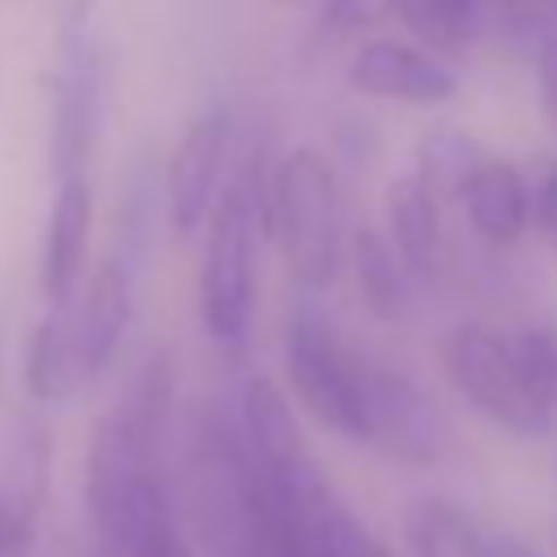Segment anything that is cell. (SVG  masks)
Here are the masks:
<instances>
[{
  "label": "cell",
  "mask_w": 557,
  "mask_h": 557,
  "mask_svg": "<svg viewBox=\"0 0 557 557\" xmlns=\"http://www.w3.org/2000/svg\"><path fill=\"white\" fill-rule=\"evenodd\" d=\"M261 231L278 244L300 287H326L344 261L339 183L322 152L292 148L261 170Z\"/></svg>",
  "instance_id": "1"
},
{
  "label": "cell",
  "mask_w": 557,
  "mask_h": 557,
  "mask_svg": "<svg viewBox=\"0 0 557 557\" xmlns=\"http://www.w3.org/2000/svg\"><path fill=\"white\" fill-rule=\"evenodd\" d=\"M257 231H261V170H239L209 209V235L200 252V326L205 335L239 352L248 344L257 305Z\"/></svg>",
  "instance_id": "2"
},
{
  "label": "cell",
  "mask_w": 557,
  "mask_h": 557,
  "mask_svg": "<svg viewBox=\"0 0 557 557\" xmlns=\"http://www.w3.org/2000/svg\"><path fill=\"white\" fill-rule=\"evenodd\" d=\"M104 122V39L91 0H70L61 17L48 161L57 178H83Z\"/></svg>",
  "instance_id": "3"
},
{
  "label": "cell",
  "mask_w": 557,
  "mask_h": 557,
  "mask_svg": "<svg viewBox=\"0 0 557 557\" xmlns=\"http://www.w3.org/2000/svg\"><path fill=\"white\" fill-rule=\"evenodd\" d=\"M283 357H287V379L300 405L335 435L361 444V357H352L335 326L300 305L287 318L283 335Z\"/></svg>",
  "instance_id": "4"
},
{
  "label": "cell",
  "mask_w": 557,
  "mask_h": 557,
  "mask_svg": "<svg viewBox=\"0 0 557 557\" xmlns=\"http://www.w3.org/2000/svg\"><path fill=\"white\" fill-rule=\"evenodd\" d=\"M444 370L453 379V387L470 400V409H479L483 418L500 422L513 435H544L553 422L535 413V405L522 392L518 366H513V348L509 335L483 326V322H466L444 339Z\"/></svg>",
  "instance_id": "5"
},
{
  "label": "cell",
  "mask_w": 557,
  "mask_h": 557,
  "mask_svg": "<svg viewBox=\"0 0 557 557\" xmlns=\"http://www.w3.org/2000/svg\"><path fill=\"white\" fill-rule=\"evenodd\" d=\"M361 444L400 466H431L448 448V426L413 379L361 361Z\"/></svg>",
  "instance_id": "6"
},
{
  "label": "cell",
  "mask_w": 557,
  "mask_h": 557,
  "mask_svg": "<svg viewBox=\"0 0 557 557\" xmlns=\"http://www.w3.org/2000/svg\"><path fill=\"white\" fill-rule=\"evenodd\" d=\"M226 144H231L226 109H205L183 126V135L165 161V213L178 235L196 231L209 218L218 187H222Z\"/></svg>",
  "instance_id": "7"
},
{
  "label": "cell",
  "mask_w": 557,
  "mask_h": 557,
  "mask_svg": "<svg viewBox=\"0 0 557 557\" xmlns=\"http://www.w3.org/2000/svg\"><path fill=\"white\" fill-rule=\"evenodd\" d=\"M226 418H231V431H235L239 453H244L252 474H283V470H296V466L313 461L287 396L270 379L252 374L239 387Z\"/></svg>",
  "instance_id": "8"
},
{
  "label": "cell",
  "mask_w": 557,
  "mask_h": 557,
  "mask_svg": "<svg viewBox=\"0 0 557 557\" xmlns=\"http://www.w3.org/2000/svg\"><path fill=\"white\" fill-rule=\"evenodd\" d=\"M348 83L361 96L374 100H400V104H440L457 91L453 70L409 44L396 39H370L348 61Z\"/></svg>",
  "instance_id": "9"
},
{
  "label": "cell",
  "mask_w": 557,
  "mask_h": 557,
  "mask_svg": "<svg viewBox=\"0 0 557 557\" xmlns=\"http://www.w3.org/2000/svg\"><path fill=\"white\" fill-rule=\"evenodd\" d=\"M131 309H135V265L113 252L91 270L78 318L70 322L74 326L78 379H96L113 361V352H117V344L131 326Z\"/></svg>",
  "instance_id": "10"
},
{
  "label": "cell",
  "mask_w": 557,
  "mask_h": 557,
  "mask_svg": "<svg viewBox=\"0 0 557 557\" xmlns=\"http://www.w3.org/2000/svg\"><path fill=\"white\" fill-rule=\"evenodd\" d=\"M87 235H91V183L65 178L57 187V200L44 226V257H39V287L52 313H65L74 300V287L87 261Z\"/></svg>",
  "instance_id": "11"
},
{
  "label": "cell",
  "mask_w": 557,
  "mask_h": 557,
  "mask_svg": "<svg viewBox=\"0 0 557 557\" xmlns=\"http://www.w3.org/2000/svg\"><path fill=\"white\" fill-rule=\"evenodd\" d=\"M387 244L409 283L431 278L440 265V209L418 174H400L387 187Z\"/></svg>",
  "instance_id": "12"
},
{
  "label": "cell",
  "mask_w": 557,
  "mask_h": 557,
  "mask_svg": "<svg viewBox=\"0 0 557 557\" xmlns=\"http://www.w3.org/2000/svg\"><path fill=\"white\" fill-rule=\"evenodd\" d=\"M44 479H48V444H44V431L30 426V435L17 444V466L0 487V557L35 553Z\"/></svg>",
  "instance_id": "13"
},
{
  "label": "cell",
  "mask_w": 557,
  "mask_h": 557,
  "mask_svg": "<svg viewBox=\"0 0 557 557\" xmlns=\"http://www.w3.org/2000/svg\"><path fill=\"white\" fill-rule=\"evenodd\" d=\"M400 527L413 557H496V531L440 496L413 500Z\"/></svg>",
  "instance_id": "14"
},
{
  "label": "cell",
  "mask_w": 557,
  "mask_h": 557,
  "mask_svg": "<svg viewBox=\"0 0 557 557\" xmlns=\"http://www.w3.org/2000/svg\"><path fill=\"white\" fill-rule=\"evenodd\" d=\"M461 205L474 235L487 244H513L527 226V187L509 161H483L479 174L466 183Z\"/></svg>",
  "instance_id": "15"
},
{
  "label": "cell",
  "mask_w": 557,
  "mask_h": 557,
  "mask_svg": "<svg viewBox=\"0 0 557 557\" xmlns=\"http://www.w3.org/2000/svg\"><path fill=\"white\" fill-rule=\"evenodd\" d=\"M78 379L70 313H44L26 344V387L35 400H61Z\"/></svg>",
  "instance_id": "16"
},
{
  "label": "cell",
  "mask_w": 557,
  "mask_h": 557,
  "mask_svg": "<svg viewBox=\"0 0 557 557\" xmlns=\"http://www.w3.org/2000/svg\"><path fill=\"white\" fill-rule=\"evenodd\" d=\"M348 248H352L357 292H361V300L370 305V313H374V318H400L405 305H409V274L400 270L392 244H387L379 231L361 226Z\"/></svg>",
  "instance_id": "17"
},
{
  "label": "cell",
  "mask_w": 557,
  "mask_h": 557,
  "mask_svg": "<svg viewBox=\"0 0 557 557\" xmlns=\"http://www.w3.org/2000/svg\"><path fill=\"white\" fill-rule=\"evenodd\" d=\"M392 9L422 39V52H461L479 26L483 0H392Z\"/></svg>",
  "instance_id": "18"
},
{
  "label": "cell",
  "mask_w": 557,
  "mask_h": 557,
  "mask_svg": "<svg viewBox=\"0 0 557 557\" xmlns=\"http://www.w3.org/2000/svg\"><path fill=\"white\" fill-rule=\"evenodd\" d=\"M487 157L479 152V144L466 131H435L426 135V144L418 148V178L431 187V196H461L466 183L479 174Z\"/></svg>",
  "instance_id": "19"
},
{
  "label": "cell",
  "mask_w": 557,
  "mask_h": 557,
  "mask_svg": "<svg viewBox=\"0 0 557 557\" xmlns=\"http://www.w3.org/2000/svg\"><path fill=\"white\" fill-rule=\"evenodd\" d=\"M509 348H513V366L527 400L535 405L540 418L553 422L557 418V326L548 322L522 326L518 335H509Z\"/></svg>",
  "instance_id": "20"
},
{
  "label": "cell",
  "mask_w": 557,
  "mask_h": 557,
  "mask_svg": "<svg viewBox=\"0 0 557 557\" xmlns=\"http://www.w3.org/2000/svg\"><path fill=\"white\" fill-rule=\"evenodd\" d=\"M387 9H392V0H322V30L352 35V30L374 26Z\"/></svg>",
  "instance_id": "21"
},
{
  "label": "cell",
  "mask_w": 557,
  "mask_h": 557,
  "mask_svg": "<svg viewBox=\"0 0 557 557\" xmlns=\"http://www.w3.org/2000/svg\"><path fill=\"white\" fill-rule=\"evenodd\" d=\"M540 96H544V113L557 126V39H548L540 48Z\"/></svg>",
  "instance_id": "22"
},
{
  "label": "cell",
  "mask_w": 557,
  "mask_h": 557,
  "mask_svg": "<svg viewBox=\"0 0 557 557\" xmlns=\"http://www.w3.org/2000/svg\"><path fill=\"white\" fill-rule=\"evenodd\" d=\"M540 226H544V239H548V248L557 252V170L544 178V187H540Z\"/></svg>",
  "instance_id": "23"
},
{
  "label": "cell",
  "mask_w": 557,
  "mask_h": 557,
  "mask_svg": "<svg viewBox=\"0 0 557 557\" xmlns=\"http://www.w3.org/2000/svg\"><path fill=\"white\" fill-rule=\"evenodd\" d=\"M496 557H544L535 544H527V540H518V535H505V531H496Z\"/></svg>",
  "instance_id": "24"
},
{
  "label": "cell",
  "mask_w": 557,
  "mask_h": 557,
  "mask_svg": "<svg viewBox=\"0 0 557 557\" xmlns=\"http://www.w3.org/2000/svg\"><path fill=\"white\" fill-rule=\"evenodd\" d=\"M548 4H553V17H557V0H548Z\"/></svg>",
  "instance_id": "25"
},
{
  "label": "cell",
  "mask_w": 557,
  "mask_h": 557,
  "mask_svg": "<svg viewBox=\"0 0 557 557\" xmlns=\"http://www.w3.org/2000/svg\"><path fill=\"white\" fill-rule=\"evenodd\" d=\"M0 383H4V370H0Z\"/></svg>",
  "instance_id": "26"
},
{
  "label": "cell",
  "mask_w": 557,
  "mask_h": 557,
  "mask_svg": "<svg viewBox=\"0 0 557 557\" xmlns=\"http://www.w3.org/2000/svg\"><path fill=\"white\" fill-rule=\"evenodd\" d=\"M287 4H296V0H287Z\"/></svg>",
  "instance_id": "27"
}]
</instances>
